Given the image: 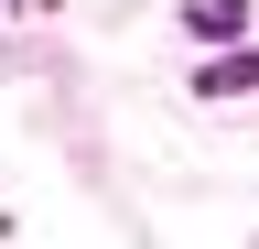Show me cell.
I'll return each mask as SVG.
<instances>
[{
  "label": "cell",
  "mask_w": 259,
  "mask_h": 249,
  "mask_svg": "<svg viewBox=\"0 0 259 249\" xmlns=\"http://www.w3.org/2000/svg\"><path fill=\"white\" fill-rule=\"evenodd\" d=\"M238 87H259V54H216V65H205V98H238Z\"/></svg>",
  "instance_id": "6da1fadb"
},
{
  "label": "cell",
  "mask_w": 259,
  "mask_h": 249,
  "mask_svg": "<svg viewBox=\"0 0 259 249\" xmlns=\"http://www.w3.org/2000/svg\"><path fill=\"white\" fill-rule=\"evenodd\" d=\"M184 22H194V33H248V0H194Z\"/></svg>",
  "instance_id": "7a4b0ae2"
}]
</instances>
